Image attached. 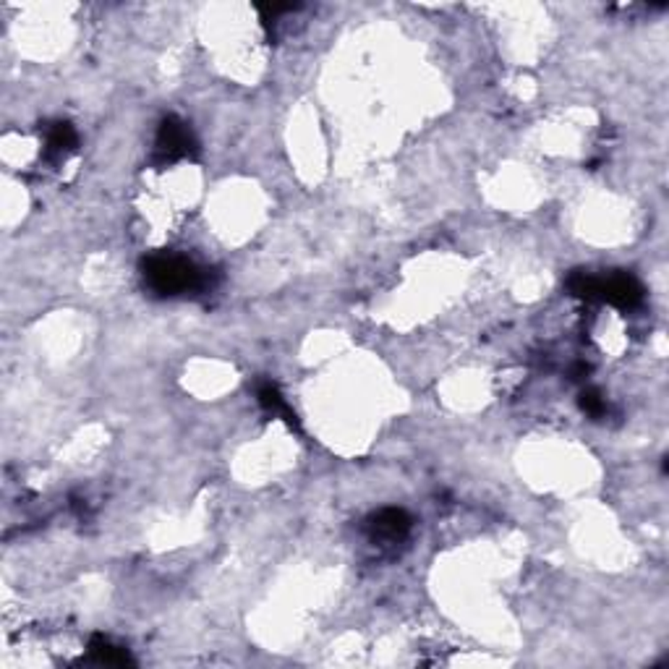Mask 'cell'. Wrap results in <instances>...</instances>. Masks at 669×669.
<instances>
[{
  "label": "cell",
  "mask_w": 669,
  "mask_h": 669,
  "mask_svg": "<svg viewBox=\"0 0 669 669\" xmlns=\"http://www.w3.org/2000/svg\"><path fill=\"white\" fill-rule=\"evenodd\" d=\"M146 286L160 295H181L207 286V275L192 259L178 254H152L142 262Z\"/></svg>",
  "instance_id": "1"
},
{
  "label": "cell",
  "mask_w": 669,
  "mask_h": 669,
  "mask_svg": "<svg viewBox=\"0 0 669 669\" xmlns=\"http://www.w3.org/2000/svg\"><path fill=\"white\" fill-rule=\"evenodd\" d=\"M599 298H604L620 309H633L643 301V286L633 275L618 272L610 278H599Z\"/></svg>",
  "instance_id": "3"
},
{
  "label": "cell",
  "mask_w": 669,
  "mask_h": 669,
  "mask_svg": "<svg viewBox=\"0 0 669 669\" xmlns=\"http://www.w3.org/2000/svg\"><path fill=\"white\" fill-rule=\"evenodd\" d=\"M568 290L573 293L575 298L594 301V298H599V278H594L588 272H573L568 278Z\"/></svg>",
  "instance_id": "8"
},
{
  "label": "cell",
  "mask_w": 669,
  "mask_h": 669,
  "mask_svg": "<svg viewBox=\"0 0 669 669\" xmlns=\"http://www.w3.org/2000/svg\"><path fill=\"white\" fill-rule=\"evenodd\" d=\"M154 146H157V154H160L162 162H176V160H184L192 152H196V142H193V134L189 131V126L184 121H178L176 115H168L160 123Z\"/></svg>",
  "instance_id": "2"
},
{
  "label": "cell",
  "mask_w": 669,
  "mask_h": 669,
  "mask_svg": "<svg viewBox=\"0 0 669 669\" xmlns=\"http://www.w3.org/2000/svg\"><path fill=\"white\" fill-rule=\"evenodd\" d=\"M76 142H79V137H76V131H74L71 123H63V121H60V123L50 126L48 152H52V154H66V152L76 149Z\"/></svg>",
  "instance_id": "7"
},
{
  "label": "cell",
  "mask_w": 669,
  "mask_h": 669,
  "mask_svg": "<svg viewBox=\"0 0 669 669\" xmlns=\"http://www.w3.org/2000/svg\"><path fill=\"white\" fill-rule=\"evenodd\" d=\"M256 400H259V405H262L267 413L280 416L286 424H290L293 429H298V419H295L293 408L287 405V400L283 397V392L278 390V384L259 382V387H256Z\"/></svg>",
  "instance_id": "5"
},
{
  "label": "cell",
  "mask_w": 669,
  "mask_h": 669,
  "mask_svg": "<svg viewBox=\"0 0 669 669\" xmlns=\"http://www.w3.org/2000/svg\"><path fill=\"white\" fill-rule=\"evenodd\" d=\"M90 657H92L95 662H99V665H113V667H126V665H131L129 651L121 649V646H115V643H110L105 635H95V638L90 641Z\"/></svg>",
  "instance_id": "6"
},
{
  "label": "cell",
  "mask_w": 669,
  "mask_h": 669,
  "mask_svg": "<svg viewBox=\"0 0 669 669\" xmlns=\"http://www.w3.org/2000/svg\"><path fill=\"white\" fill-rule=\"evenodd\" d=\"M413 526L411 516L400 508H384L380 513H374L369 521H366V528L372 533V539H384V541H397L403 539L408 531Z\"/></svg>",
  "instance_id": "4"
},
{
  "label": "cell",
  "mask_w": 669,
  "mask_h": 669,
  "mask_svg": "<svg viewBox=\"0 0 669 669\" xmlns=\"http://www.w3.org/2000/svg\"><path fill=\"white\" fill-rule=\"evenodd\" d=\"M580 408L591 416V419H602L607 413V400L596 392V390H583L580 392Z\"/></svg>",
  "instance_id": "9"
}]
</instances>
